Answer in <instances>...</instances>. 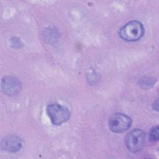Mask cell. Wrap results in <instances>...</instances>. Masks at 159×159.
I'll return each mask as SVG.
<instances>
[{
	"instance_id": "1",
	"label": "cell",
	"mask_w": 159,
	"mask_h": 159,
	"mask_svg": "<svg viewBox=\"0 0 159 159\" xmlns=\"http://www.w3.org/2000/svg\"><path fill=\"white\" fill-rule=\"evenodd\" d=\"M144 34V27L138 20H132L124 25L119 31L121 39L129 42L140 40Z\"/></svg>"
},
{
	"instance_id": "2",
	"label": "cell",
	"mask_w": 159,
	"mask_h": 159,
	"mask_svg": "<svg viewBox=\"0 0 159 159\" xmlns=\"http://www.w3.org/2000/svg\"><path fill=\"white\" fill-rule=\"evenodd\" d=\"M46 111L52 123L55 125L65 123L70 117V112L68 108L57 103L49 104Z\"/></svg>"
},
{
	"instance_id": "3",
	"label": "cell",
	"mask_w": 159,
	"mask_h": 159,
	"mask_svg": "<svg viewBox=\"0 0 159 159\" xmlns=\"http://www.w3.org/2000/svg\"><path fill=\"white\" fill-rule=\"evenodd\" d=\"M132 124L131 118L123 113H115L109 119V129L115 133H122L129 129Z\"/></svg>"
},
{
	"instance_id": "4",
	"label": "cell",
	"mask_w": 159,
	"mask_h": 159,
	"mask_svg": "<svg viewBox=\"0 0 159 159\" xmlns=\"http://www.w3.org/2000/svg\"><path fill=\"white\" fill-rule=\"evenodd\" d=\"M145 139V133L142 129H135L131 130L126 136V147L130 152H138L142 148Z\"/></svg>"
},
{
	"instance_id": "5",
	"label": "cell",
	"mask_w": 159,
	"mask_h": 159,
	"mask_svg": "<svg viewBox=\"0 0 159 159\" xmlns=\"http://www.w3.org/2000/svg\"><path fill=\"white\" fill-rule=\"evenodd\" d=\"M1 88L5 94L9 96L17 94L20 89V83L13 76H6L1 81Z\"/></svg>"
},
{
	"instance_id": "6",
	"label": "cell",
	"mask_w": 159,
	"mask_h": 159,
	"mask_svg": "<svg viewBox=\"0 0 159 159\" xmlns=\"http://www.w3.org/2000/svg\"><path fill=\"white\" fill-rule=\"evenodd\" d=\"M22 145V140L15 135H9L1 140L2 148L11 153H14L20 150Z\"/></svg>"
},
{
	"instance_id": "7",
	"label": "cell",
	"mask_w": 159,
	"mask_h": 159,
	"mask_svg": "<svg viewBox=\"0 0 159 159\" xmlns=\"http://www.w3.org/2000/svg\"><path fill=\"white\" fill-rule=\"evenodd\" d=\"M149 137L150 140L153 142L157 141L158 140V126L156 125L153 127L149 132Z\"/></svg>"
}]
</instances>
